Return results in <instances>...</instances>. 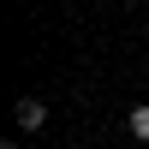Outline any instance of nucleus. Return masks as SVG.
I'll list each match as a JSON object with an SVG mask.
<instances>
[{"mask_svg": "<svg viewBox=\"0 0 149 149\" xmlns=\"http://www.w3.org/2000/svg\"><path fill=\"white\" fill-rule=\"evenodd\" d=\"M18 125L24 131H42L48 125V102H42V95H24V102H18Z\"/></svg>", "mask_w": 149, "mask_h": 149, "instance_id": "nucleus-1", "label": "nucleus"}, {"mask_svg": "<svg viewBox=\"0 0 149 149\" xmlns=\"http://www.w3.org/2000/svg\"><path fill=\"white\" fill-rule=\"evenodd\" d=\"M125 125H131V137H137V143H149V102L131 107V119H125Z\"/></svg>", "mask_w": 149, "mask_h": 149, "instance_id": "nucleus-2", "label": "nucleus"}, {"mask_svg": "<svg viewBox=\"0 0 149 149\" xmlns=\"http://www.w3.org/2000/svg\"><path fill=\"white\" fill-rule=\"evenodd\" d=\"M0 149H24V143H0Z\"/></svg>", "mask_w": 149, "mask_h": 149, "instance_id": "nucleus-3", "label": "nucleus"}]
</instances>
